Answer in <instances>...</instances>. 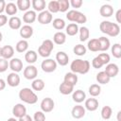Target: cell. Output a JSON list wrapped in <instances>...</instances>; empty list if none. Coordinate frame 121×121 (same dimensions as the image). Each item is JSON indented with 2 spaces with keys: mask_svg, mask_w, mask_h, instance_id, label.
Returning <instances> with one entry per match:
<instances>
[{
  "mask_svg": "<svg viewBox=\"0 0 121 121\" xmlns=\"http://www.w3.org/2000/svg\"><path fill=\"white\" fill-rule=\"evenodd\" d=\"M90 67H91L90 61L86 60H81V59H76L70 64L71 72L75 74H80V75L87 74L90 70Z\"/></svg>",
  "mask_w": 121,
  "mask_h": 121,
  "instance_id": "1",
  "label": "cell"
},
{
  "mask_svg": "<svg viewBox=\"0 0 121 121\" xmlns=\"http://www.w3.org/2000/svg\"><path fill=\"white\" fill-rule=\"evenodd\" d=\"M99 29L102 33L109 35L110 37H116L120 33L119 25L110 21H102L99 25Z\"/></svg>",
  "mask_w": 121,
  "mask_h": 121,
  "instance_id": "2",
  "label": "cell"
},
{
  "mask_svg": "<svg viewBox=\"0 0 121 121\" xmlns=\"http://www.w3.org/2000/svg\"><path fill=\"white\" fill-rule=\"evenodd\" d=\"M19 98L26 104H35L38 101V96L30 88H23L19 91Z\"/></svg>",
  "mask_w": 121,
  "mask_h": 121,
  "instance_id": "3",
  "label": "cell"
},
{
  "mask_svg": "<svg viewBox=\"0 0 121 121\" xmlns=\"http://www.w3.org/2000/svg\"><path fill=\"white\" fill-rule=\"evenodd\" d=\"M66 19L75 24H85L87 22L86 15L78 10H76V9L69 10L66 13Z\"/></svg>",
  "mask_w": 121,
  "mask_h": 121,
  "instance_id": "4",
  "label": "cell"
},
{
  "mask_svg": "<svg viewBox=\"0 0 121 121\" xmlns=\"http://www.w3.org/2000/svg\"><path fill=\"white\" fill-rule=\"evenodd\" d=\"M54 49V43L51 40H44L38 48V54L43 58H48Z\"/></svg>",
  "mask_w": 121,
  "mask_h": 121,
  "instance_id": "5",
  "label": "cell"
},
{
  "mask_svg": "<svg viewBox=\"0 0 121 121\" xmlns=\"http://www.w3.org/2000/svg\"><path fill=\"white\" fill-rule=\"evenodd\" d=\"M58 63L53 59H45L41 63V68L45 73H52L57 69Z\"/></svg>",
  "mask_w": 121,
  "mask_h": 121,
  "instance_id": "6",
  "label": "cell"
},
{
  "mask_svg": "<svg viewBox=\"0 0 121 121\" xmlns=\"http://www.w3.org/2000/svg\"><path fill=\"white\" fill-rule=\"evenodd\" d=\"M23 75L24 77L26 78V79H29V80H33L37 78L38 76V69L35 65L33 64H28L25 69H24V72H23Z\"/></svg>",
  "mask_w": 121,
  "mask_h": 121,
  "instance_id": "7",
  "label": "cell"
},
{
  "mask_svg": "<svg viewBox=\"0 0 121 121\" xmlns=\"http://www.w3.org/2000/svg\"><path fill=\"white\" fill-rule=\"evenodd\" d=\"M40 107H41L42 112H50L53 111V109L55 107V102H54V100L51 97H45V98H43L42 100Z\"/></svg>",
  "mask_w": 121,
  "mask_h": 121,
  "instance_id": "8",
  "label": "cell"
},
{
  "mask_svg": "<svg viewBox=\"0 0 121 121\" xmlns=\"http://www.w3.org/2000/svg\"><path fill=\"white\" fill-rule=\"evenodd\" d=\"M9 68L14 73H19L23 70V61L19 58H12L9 61Z\"/></svg>",
  "mask_w": 121,
  "mask_h": 121,
  "instance_id": "9",
  "label": "cell"
},
{
  "mask_svg": "<svg viewBox=\"0 0 121 121\" xmlns=\"http://www.w3.org/2000/svg\"><path fill=\"white\" fill-rule=\"evenodd\" d=\"M37 19H38V22L40 24H42V25H48V24H50L52 22L53 16H52V14L48 10L44 9L43 11H42V12H40L38 14Z\"/></svg>",
  "mask_w": 121,
  "mask_h": 121,
  "instance_id": "10",
  "label": "cell"
},
{
  "mask_svg": "<svg viewBox=\"0 0 121 121\" xmlns=\"http://www.w3.org/2000/svg\"><path fill=\"white\" fill-rule=\"evenodd\" d=\"M12 114L15 118H21L26 114V108L22 103H17L12 108Z\"/></svg>",
  "mask_w": 121,
  "mask_h": 121,
  "instance_id": "11",
  "label": "cell"
},
{
  "mask_svg": "<svg viewBox=\"0 0 121 121\" xmlns=\"http://www.w3.org/2000/svg\"><path fill=\"white\" fill-rule=\"evenodd\" d=\"M33 27L30 26V25H24L21 26L20 28V36L23 38V40H26V39H29L32 37L33 35Z\"/></svg>",
  "mask_w": 121,
  "mask_h": 121,
  "instance_id": "12",
  "label": "cell"
},
{
  "mask_svg": "<svg viewBox=\"0 0 121 121\" xmlns=\"http://www.w3.org/2000/svg\"><path fill=\"white\" fill-rule=\"evenodd\" d=\"M20 80L21 79H20V76L18 75V73L11 72L7 77V83L10 87H17L20 84Z\"/></svg>",
  "mask_w": 121,
  "mask_h": 121,
  "instance_id": "13",
  "label": "cell"
},
{
  "mask_svg": "<svg viewBox=\"0 0 121 121\" xmlns=\"http://www.w3.org/2000/svg\"><path fill=\"white\" fill-rule=\"evenodd\" d=\"M104 72L108 75V77L110 78H114V77H116L118 75V73H119V67L115 63H108L106 65V68H105V71Z\"/></svg>",
  "mask_w": 121,
  "mask_h": 121,
  "instance_id": "14",
  "label": "cell"
},
{
  "mask_svg": "<svg viewBox=\"0 0 121 121\" xmlns=\"http://www.w3.org/2000/svg\"><path fill=\"white\" fill-rule=\"evenodd\" d=\"M71 113H72V116L75 119H80L85 115L86 110L81 105H76V106L73 107V109L71 111Z\"/></svg>",
  "mask_w": 121,
  "mask_h": 121,
  "instance_id": "15",
  "label": "cell"
},
{
  "mask_svg": "<svg viewBox=\"0 0 121 121\" xmlns=\"http://www.w3.org/2000/svg\"><path fill=\"white\" fill-rule=\"evenodd\" d=\"M14 55V48L11 45H5L1 47V58L5 60H10L12 59Z\"/></svg>",
  "mask_w": 121,
  "mask_h": 121,
  "instance_id": "16",
  "label": "cell"
},
{
  "mask_svg": "<svg viewBox=\"0 0 121 121\" xmlns=\"http://www.w3.org/2000/svg\"><path fill=\"white\" fill-rule=\"evenodd\" d=\"M69 61V56L63 52V51H59L56 54V62L60 64V66H65L68 64Z\"/></svg>",
  "mask_w": 121,
  "mask_h": 121,
  "instance_id": "17",
  "label": "cell"
},
{
  "mask_svg": "<svg viewBox=\"0 0 121 121\" xmlns=\"http://www.w3.org/2000/svg\"><path fill=\"white\" fill-rule=\"evenodd\" d=\"M98 100L96 98L91 97L85 100V104H84V108L85 110H88L89 112H95L97 108H98Z\"/></svg>",
  "mask_w": 121,
  "mask_h": 121,
  "instance_id": "18",
  "label": "cell"
},
{
  "mask_svg": "<svg viewBox=\"0 0 121 121\" xmlns=\"http://www.w3.org/2000/svg\"><path fill=\"white\" fill-rule=\"evenodd\" d=\"M99 13L102 17H105V18L111 17L113 14V8L109 4L102 5L99 9Z\"/></svg>",
  "mask_w": 121,
  "mask_h": 121,
  "instance_id": "19",
  "label": "cell"
},
{
  "mask_svg": "<svg viewBox=\"0 0 121 121\" xmlns=\"http://www.w3.org/2000/svg\"><path fill=\"white\" fill-rule=\"evenodd\" d=\"M36 19H37V14L34 10H27L23 15V21L26 25H30V24L34 23L36 21Z\"/></svg>",
  "mask_w": 121,
  "mask_h": 121,
  "instance_id": "20",
  "label": "cell"
},
{
  "mask_svg": "<svg viewBox=\"0 0 121 121\" xmlns=\"http://www.w3.org/2000/svg\"><path fill=\"white\" fill-rule=\"evenodd\" d=\"M8 24H9V26L13 29V30H17V29H20L21 26H22V21L19 17L17 16H12L9 19L8 21Z\"/></svg>",
  "mask_w": 121,
  "mask_h": 121,
  "instance_id": "21",
  "label": "cell"
},
{
  "mask_svg": "<svg viewBox=\"0 0 121 121\" xmlns=\"http://www.w3.org/2000/svg\"><path fill=\"white\" fill-rule=\"evenodd\" d=\"M74 87L73 85L67 83V82H64L62 81V83H60V87H59V91L61 95H70L74 92Z\"/></svg>",
  "mask_w": 121,
  "mask_h": 121,
  "instance_id": "22",
  "label": "cell"
},
{
  "mask_svg": "<svg viewBox=\"0 0 121 121\" xmlns=\"http://www.w3.org/2000/svg\"><path fill=\"white\" fill-rule=\"evenodd\" d=\"M72 98L73 100L76 102V103H81L85 100L86 98V94L84 91L82 90H76L73 92V95H72Z\"/></svg>",
  "mask_w": 121,
  "mask_h": 121,
  "instance_id": "23",
  "label": "cell"
},
{
  "mask_svg": "<svg viewBox=\"0 0 121 121\" xmlns=\"http://www.w3.org/2000/svg\"><path fill=\"white\" fill-rule=\"evenodd\" d=\"M38 59V54L34 50H27L25 54V60L28 64H33Z\"/></svg>",
  "mask_w": 121,
  "mask_h": 121,
  "instance_id": "24",
  "label": "cell"
},
{
  "mask_svg": "<svg viewBox=\"0 0 121 121\" xmlns=\"http://www.w3.org/2000/svg\"><path fill=\"white\" fill-rule=\"evenodd\" d=\"M31 5H32V8L34 9L35 12L36 11L42 12L44 10V9L46 7V3L44 0H32Z\"/></svg>",
  "mask_w": 121,
  "mask_h": 121,
  "instance_id": "25",
  "label": "cell"
},
{
  "mask_svg": "<svg viewBox=\"0 0 121 121\" xmlns=\"http://www.w3.org/2000/svg\"><path fill=\"white\" fill-rule=\"evenodd\" d=\"M53 42L56 43V44H63L65 42H66V34L62 31H58L54 34L53 36Z\"/></svg>",
  "mask_w": 121,
  "mask_h": 121,
  "instance_id": "26",
  "label": "cell"
},
{
  "mask_svg": "<svg viewBox=\"0 0 121 121\" xmlns=\"http://www.w3.org/2000/svg\"><path fill=\"white\" fill-rule=\"evenodd\" d=\"M78 78L77 74L72 73V72H68V73L65 74L64 78H63V81L64 82H67V83H69V84H71L73 86H75L78 83Z\"/></svg>",
  "mask_w": 121,
  "mask_h": 121,
  "instance_id": "27",
  "label": "cell"
},
{
  "mask_svg": "<svg viewBox=\"0 0 121 121\" xmlns=\"http://www.w3.org/2000/svg\"><path fill=\"white\" fill-rule=\"evenodd\" d=\"M98 43H99V51H107L111 47V42L108 38L106 37H100L98 38Z\"/></svg>",
  "mask_w": 121,
  "mask_h": 121,
  "instance_id": "28",
  "label": "cell"
},
{
  "mask_svg": "<svg viewBox=\"0 0 121 121\" xmlns=\"http://www.w3.org/2000/svg\"><path fill=\"white\" fill-rule=\"evenodd\" d=\"M44 87H45V83L42 78H35L31 83V88L34 91H38V92L42 91L44 89Z\"/></svg>",
  "mask_w": 121,
  "mask_h": 121,
  "instance_id": "29",
  "label": "cell"
},
{
  "mask_svg": "<svg viewBox=\"0 0 121 121\" xmlns=\"http://www.w3.org/2000/svg\"><path fill=\"white\" fill-rule=\"evenodd\" d=\"M78 26L75 23H71L69 24L68 26H65V30H66V33L68 36H75L76 34L78 33Z\"/></svg>",
  "mask_w": 121,
  "mask_h": 121,
  "instance_id": "30",
  "label": "cell"
},
{
  "mask_svg": "<svg viewBox=\"0 0 121 121\" xmlns=\"http://www.w3.org/2000/svg\"><path fill=\"white\" fill-rule=\"evenodd\" d=\"M27 48H28V42L26 40H20L15 45V50L19 53H24L27 51Z\"/></svg>",
  "mask_w": 121,
  "mask_h": 121,
  "instance_id": "31",
  "label": "cell"
},
{
  "mask_svg": "<svg viewBox=\"0 0 121 121\" xmlns=\"http://www.w3.org/2000/svg\"><path fill=\"white\" fill-rule=\"evenodd\" d=\"M30 1L29 0H17L16 2V6L17 9L21 11H27L28 9L30 8Z\"/></svg>",
  "mask_w": 121,
  "mask_h": 121,
  "instance_id": "32",
  "label": "cell"
},
{
  "mask_svg": "<svg viewBox=\"0 0 121 121\" xmlns=\"http://www.w3.org/2000/svg\"><path fill=\"white\" fill-rule=\"evenodd\" d=\"M96 81L99 83V84H107L110 82V78L108 77V75L104 72V71H101V72H98L96 74Z\"/></svg>",
  "mask_w": 121,
  "mask_h": 121,
  "instance_id": "33",
  "label": "cell"
},
{
  "mask_svg": "<svg viewBox=\"0 0 121 121\" xmlns=\"http://www.w3.org/2000/svg\"><path fill=\"white\" fill-rule=\"evenodd\" d=\"M78 33H79V40L81 42H85L88 40L90 37V30L86 26H81L78 28Z\"/></svg>",
  "mask_w": 121,
  "mask_h": 121,
  "instance_id": "34",
  "label": "cell"
},
{
  "mask_svg": "<svg viewBox=\"0 0 121 121\" xmlns=\"http://www.w3.org/2000/svg\"><path fill=\"white\" fill-rule=\"evenodd\" d=\"M87 48H88L90 51H92V52H97V51H99V43H98V39H91L90 41H88Z\"/></svg>",
  "mask_w": 121,
  "mask_h": 121,
  "instance_id": "35",
  "label": "cell"
},
{
  "mask_svg": "<svg viewBox=\"0 0 121 121\" xmlns=\"http://www.w3.org/2000/svg\"><path fill=\"white\" fill-rule=\"evenodd\" d=\"M17 10H18V9H17L16 4H14L12 2H9V3H8L6 5L5 11H6V13L8 15H11V17H12L13 15H15L17 13Z\"/></svg>",
  "mask_w": 121,
  "mask_h": 121,
  "instance_id": "36",
  "label": "cell"
},
{
  "mask_svg": "<svg viewBox=\"0 0 121 121\" xmlns=\"http://www.w3.org/2000/svg\"><path fill=\"white\" fill-rule=\"evenodd\" d=\"M88 91H89V94H90L91 96L95 97V96H98L100 95V93H101V87H100V85L95 83V84H92L89 87Z\"/></svg>",
  "mask_w": 121,
  "mask_h": 121,
  "instance_id": "37",
  "label": "cell"
},
{
  "mask_svg": "<svg viewBox=\"0 0 121 121\" xmlns=\"http://www.w3.org/2000/svg\"><path fill=\"white\" fill-rule=\"evenodd\" d=\"M101 117L104 119V120H109L111 117H112V109L110 107V106H104L102 109H101Z\"/></svg>",
  "mask_w": 121,
  "mask_h": 121,
  "instance_id": "38",
  "label": "cell"
},
{
  "mask_svg": "<svg viewBox=\"0 0 121 121\" xmlns=\"http://www.w3.org/2000/svg\"><path fill=\"white\" fill-rule=\"evenodd\" d=\"M52 25H53V27L57 30H62L63 28H65V22L63 19L61 18H56L53 20L52 22Z\"/></svg>",
  "mask_w": 121,
  "mask_h": 121,
  "instance_id": "39",
  "label": "cell"
},
{
  "mask_svg": "<svg viewBox=\"0 0 121 121\" xmlns=\"http://www.w3.org/2000/svg\"><path fill=\"white\" fill-rule=\"evenodd\" d=\"M86 51H87V48L85 47V45L80 44V43L75 45L74 48H73V52H74V54L77 55V56H79V57L85 55V54H86Z\"/></svg>",
  "mask_w": 121,
  "mask_h": 121,
  "instance_id": "40",
  "label": "cell"
},
{
  "mask_svg": "<svg viewBox=\"0 0 121 121\" xmlns=\"http://www.w3.org/2000/svg\"><path fill=\"white\" fill-rule=\"evenodd\" d=\"M111 52L112 54V56L116 59H120L121 58V44L116 43L113 45H112L111 47Z\"/></svg>",
  "mask_w": 121,
  "mask_h": 121,
  "instance_id": "41",
  "label": "cell"
},
{
  "mask_svg": "<svg viewBox=\"0 0 121 121\" xmlns=\"http://www.w3.org/2000/svg\"><path fill=\"white\" fill-rule=\"evenodd\" d=\"M47 10L52 14V13H57L59 12V4H58V1L56 0H53V1H50L48 4H47Z\"/></svg>",
  "mask_w": 121,
  "mask_h": 121,
  "instance_id": "42",
  "label": "cell"
},
{
  "mask_svg": "<svg viewBox=\"0 0 121 121\" xmlns=\"http://www.w3.org/2000/svg\"><path fill=\"white\" fill-rule=\"evenodd\" d=\"M58 4H59V10L60 12H66L70 7V3L68 0H59Z\"/></svg>",
  "mask_w": 121,
  "mask_h": 121,
  "instance_id": "43",
  "label": "cell"
},
{
  "mask_svg": "<svg viewBox=\"0 0 121 121\" xmlns=\"http://www.w3.org/2000/svg\"><path fill=\"white\" fill-rule=\"evenodd\" d=\"M100 60L102 61L103 65H107L108 63H110V60H111V57L108 53H100L98 56H97Z\"/></svg>",
  "mask_w": 121,
  "mask_h": 121,
  "instance_id": "44",
  "label": "cell"
},
{
  "mask_svg": "<svg viewBox=\"0 0 121 121\" xmlns=\"http://www.w3.org/2000/svg\"><path fill=\"white\" fill-rule=\"evenodd\" d=\"M33 120L34 121H45V114L42 111H37L35 112L33 115Z\"/></svg>",
  "mask_w": 121,
  "mask_h": 121,
  "instance_id": "45",
  "label": "cell"
},
{
  "mask_svg": "<svg viewBox=\"0 0 121 121\" xmlns=\"http://www.w3.org/2000/svg\"><path fill=\"white\" fill-rule=\"evenodd\" d=\"M9 68V61L3 58H0V73H4Z\"/></svg>",
  "mask_w": 121,
  "mask_h": 121,
  "instance_id": "46",
  "label": "cell"
},
{
  "mask_svg": "<svg viewBox=\"0 0 121 121\" xmlns=\"http://www.w3.org/2000/svg\"><path fill=\"white\" fill-rule=\"evenodd\" d=\"M92 66H93L94 68H95V69H99V68H101V67L103 66L102 61L100 60V59H99L97 56L93 59V60H92Z\"/></svg>",
  "mask_w": 121,
  "mask_h": 121,
  "instance_id": "47",
  "label": "cell"
},
{
  "mask_svg": "<svg viewBox=\"0 0 121 121\" xmlns=\"http://www.w3.org/2000/svg\"><path fill=\"white\" fill-rule=\"evenodd\" d=\"M69 3H70V6L72 8L76 9V10H77V9H79L83 4L82 0H71Z\"/></svg>",
  "mask_w": 121,
  "mask_h": 121,
  "instance_id": "48",
  "label": "cell"
},
{
  "mask_svg": "<svg viewBox=\"0 0 121 121\" xmlns=\"http://www.w3.org/2000/svg\"><path fill=\"white\" fill-rule=\"evenodd\" d=\"M7 23H8V17L6 15L0 14V27L1 26H4Z\"/></svg>",
  "mask_w": 121,
  "mask_h": 121,
  "instance_id": "49",
  "label": "cell"
},
{
  "mask_svg": "<svg viewBox=\"0 0 121 121\" xmlns=\"http://www.w3.org/2000/svg\"><path fill=\"white\" fill-rule=\"evenodd\" d=\"M6 5H7V3L5 2V0H0V14H2L3 11H5Z\"/></svg>",
  "mask_w": 121,
  "mask_h": 121,
  "instance_id": "50",
  "label": "cell"
},
{
  "mask_svg": "<svg viewBox=\"0 0 121 121\" xmlns=\"http://www.w3.org/2000/svg\"><path fill=\"white\" fill-rule=\"evenodd\" d=\"M115 19H116V22H117L118 24L121 23V9H119L116 11V13H115Z\"/></svg>",
  "mask_w": 121,
  "mask_h": 121,
  "instance_id": "51",
  "label": "cell"
},
{
  "mask_svg": "<svg viewBox=\"0 0 121 121\" xmlns=\"http://www.w3.org/2000/svg\"><path fill=\"white\" fill-rule=\"evenodd\" d=\"M18 121H33V119L31 118V116H30V115L26 114V115H24L23 117L19 118V120H18Z\"/></svg>",
  "mask_w": 121,
  "mask_h": 121,
  "instance_id": "52",
  "label": "cell"
},
{
  "mask_svg": "<svg viewBox=\"0 0 121 121\" xmlns=\"http://www.w3.org/2000/svg\"><path fill=\"white\" fill-rule=\"evenodd\" d=\"M6 81L3 79V78H0V91H2V90H4L5 88H6Z\"/></svg>",
  "mask_w": 121,
  "mask_h": 121,
  "instance_id": "53",
  "label": "cell"
},
{
  "mask_svg": "<svg viewBox=\"0 0 121 121\" xmlns=\"http://www.w3.org/2000/svg\"><path fill=\"white\" fill-rule=\"evenodd\" d=\"M120 114H121V111H119V112H117V121H121V119H120Z\"/></svg>",
  "mask_w": 121,
  "mask_h": 121,
  "instance_id": "54",
  "label": "cell"
},
{
  "mask_svg": "<svg viewBox=\"0 0 121 121\" xmlns=\"http://www.w3.org/2000/svg\"><path fill=\"white\" fill-rule=\"evenodd\" d=\"M7 121H18V120H17L15 117H10V118H9Z\"/></svg>",
  "mask_w": 121,
  "mask_h": 121,
  "instance_id": "55",
  "label": "cell"
},
{
  "mask_svg": "<svg viewBox=\"0 0 121 121\" xmlns=\"http://www.w3.org/2000/svg\"><path fill=\"white\" fill-rule=\"evenodd\" d=\"M2 40H3V34H2L1 31H0V43L2 42Z\"/></svg>",
  "mask_w": 121,
  "mask_h": 121,
  "instance_id": "56",
  "label": "cell"
},
{
  "mask_svg": "<svg viewBox=\"0 0 121 121\" xmlns=\"http://www.w3.org/2000/svg\"><path fill=\"white\" fill-rule=\"evenodd\" d=\"M0 57H1V47H0Z\"/></svg>",
  "mask_w": 121,
  "mask_h": 121,
  "instance_id": "57",
  "label": "cell"
}]
</instances>
